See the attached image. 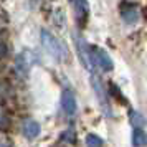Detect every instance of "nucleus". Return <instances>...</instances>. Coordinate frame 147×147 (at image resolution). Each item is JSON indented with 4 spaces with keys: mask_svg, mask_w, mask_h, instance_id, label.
I'll list each match as a JSON object with an SVG mask.
<instances>
[{
    "mask_svg": "<svg viewBox=\"0 0 147 147\" xmlns=\"http://www.w3.org/2000/svg\"><path fill=\"white\" fill-rule=\"evenodd\" d=\"M41 45L48 53L53 56L56 61H65L68 60V50L56 36L50 33L48 30H41Z\"/></svg>",
    "mask_w": 147,
    "mask_h": 147,
    "instance_id": "obj_1",
    "label": "nucleus"
},
{
    "mask_svg": "<svg viewBox=\"0 0 147 147\" xmlns=\"http://www.w3.org/2000/svg\"><path fill=\"white\" fill-rule=\"evenodd\" d=\"M91 86H93V91L96 93V99H98V102L101 104V109H102L107 116H111V109H109V101H107L106 89H104L101 80L96 76V74L91 76Z\"/></svg>",
    "mask_w": 147,
    "mask_h": 147,
    "instance_id": "obj_2",
    "label": "nucleus"
},
{
    "mask_svg": "<svg viewBox=\"0 0 147 147\" xmlns=\"http://www.w3.org/2000/svg\"><path fill=\"white\" fill-rule=\"evenodd\" d=\"M74 43H76L78 53H80V58H81V61H83L84 68L91 71V69H93V66H94L93 55H91V48L88 47L86 43H84V40H83L81 36H78V35H74Z\"/></svg>",
    "mask_w": 147,
    "mask_h": 147,
    "instance_id": "obj_3",
    "label": "nucleus"
},
{
    "mask_svg": "<svg viewBox=\"0 0 147 147\" xmlns=\"http://www.w3.org/2000/svg\"><path fill=\"white\" fill-rule=\"evenodd\" d=\"M91 55H93V63L94 65H98V66L102 69V71H111L113 69V60H111V56L104 51V50H101V48H91Z\"/></svg>",
    "mask_w": 147,
    "mask_h": 147,
    "instance_id": "obj_4",
    "label": "nucleus"
},
{
    "mask_svg": "<svg viewBox=\"0 0 147 147\" xmlns=\"http://www.w3.org/2000/svg\"><path fill=\"white\" fill-rule=\"evenodd\" d=\"M61 106H63V111L68 116H73L76 113L78 104H76V98H74V94L71 91H68V89L63 91V94H61Z\"/></svg>",
    "mask_w": 147,
    "mask_h": 147,
    "instance_id": "obj_5",
    "label": "nucleus"
},
{
    "mask_svg": "<svg viewBox=\"0 0 147 147\" xmlns=\"http://www.w3.org/2000/svg\"><path fill=\"white\" fill-rule=\"evenodd\" d=\"M23 134H25V137H28V139H35L40 134V124L36 121H32V119L27 121L23 124Z\"/></svg>",
    "mask_w": 147,
    "mask_h": 147,
    "instance_id": "obj_6",
    "label": "nucleus"
},
{
    "mask_svg": "<svg viewBox=\"0 0 147 147\" xmlns=\"http://www.w3.org/2000/svg\"><path fill=\"white\" fill-rule=\"evenodd\" d=\"M74 12L78 15V20H86L89 7H88V0H74Z\"/></svg>",
    "mask_w": 147,
    "mask_h": 147,
    "instance_id": "obj_7",
    "label": "nucleus"
},
{
    "mask_svg": "<svg viewBox=\"0 0 147 147\" xmlns=\"http://www.w3.org/2000/svg\"><path fill=\"white\" fill-rule=\"evenodd\" d=\"M132 144L136 147H144L147 146V134L142 129H136L132 134Z\"/></svg>",
    "mask_w": 147,
    "mask_h": 147,
    "instance_id": "obj_8",
    "label": "nucleus"
},
{
    "mask_svg": "<svg viewBox=\"0 0 147 147\" xmlns=\"http://www.w3.org/2000/svg\"><path fill=\"white\" fill-rule=\"evenodd\" d=\"M137 18H139V12L134 7H127L122 10V20L126 23H134V22H137Z\"/></svg>",
    "mask_w": 147,
    "mask_h": 147,
    "instance_id": "obj_9",
    "label": "nucleus"
},
{
    "mask_svg": "<svg viewBox=\"0 0 147 147\" xmlns=\"http://www.w3.org/2000/svg\"><path fill=\"white\" fill-rule=\"evenodd\" d=\"M131 122H132V126L136 129H142V127L146 126V119H144V116L137 111H131Z\"/></svg>",
    "mask_w": 147,
    "mask_h": 147,
    "instance_id": "obj_10",
    "label": "nucleus"
},
{
    "mask_svg": "<svg viewBox=\"0 0 147 147\" xmlns=\"http://www.w3.org/2000/svg\"><path fill=\"white\" fill-rule=\"evenodd\" d=\"M86 146L88 147H102V139L96 134H88L86 136Z\"/></svg>",
    "mask_w": 147,
    "mask_h": 147,
    "instance_id": "obj_11",
    "label": "nucleus"
},
{
    "mask_svg": "<svg viewBox=\"0 0 147 147\" xmlns=\"http://www.w3.org/2000/svg\"><path fill=\"white\" fill-rule=\"evenodd\" d=\"M3 53H5V45H3V43H0V56H2Z\"/></svg>",
    "mask_w": 147,
    "mask_h": 147,
    "instance_id": "obj_12",
    "label": "nucleus"
}]
</instances>
